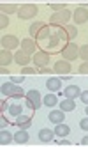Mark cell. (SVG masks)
Segmentation results:
<instances>
[{"instance_id":"21","label":"cell","mask_w":88,"mask_h":147,"mask_svg":"<svg viewBox=\"0 0 88 147\" xmlns=\"http://www.w3.org/2000/svg\"><path fill=\"white\" fill-rule=\"evenodd\" d=\"M14 140V136L11 135V131H7L5 128H2V131H0V145H7Z\"/></svg>"},{"instance_id":"26","label":"cell","mask_w":88,"mask_h":147,"mask_svg":"<svg viewBox=\"0 0 88 147\" xmlns=\"http://www.w3.org/2000/svg\"><path fill=\"white\" fill-rule=\"evenodd\" d=\"M44 25H46V23H42V22H34V23L30 25V30H28V32H30L32 36H35V37H37V34L41 32V28H42Z\"/></svg>"},{"instance_id":"18","label":"cell","mask_w":88,"mask_h":147,"mask_svg":"<svg viewBox=\"0 0 88 147\" xmlns=\"http://www.w3.org/2000/svg\"><path fill=\"white\" fill-rule=\"evenodd\" d=\"M11 62H14V55L11 53L9 50H4L2 48V51H0V64L7 66V64H11Z\"/></svg>"},{"instance_id":"9","label":"cell","mask_w":88,"mask_h":147,"mask_svg":"<svg viewBox=\"0 0 88 147\" xmlns=\"http://www.w3.org/2000/svg\"><path fill=\"white\" fill-rule=\"evenodd\" d=\"M14 62L18 66H21V67H27L28 66V62H32V59L25 53L23 50H18L16 53H14Z\"/></svg>"},{"instance_id":"28","label":"cell","mask_w":88,"mask_h":147,"mask_svg":"<svg viewBox=\"0 0 88 147\" xmlns=\"http://www.w3.org/2000/svg\"><path fill=\"white\" fill-rule=\"evenodd\" d=\"M65 32H67L69 41H74V39H76V36H78V28H76L74 25H67V27H65Z\"/></svg>"},{"instance_id":"15","label":"cell","mask_w":88,"mask_h":147,"mask_svg":"<svg viewBox=\"0 0 88 147\" xmlns=\"http://www.w3.org/2000/svg\"><path fill=\"white\" fill-rule=\"evenodd\" d=\"M63 94H65V98H69V99H76V98H79L81 89L78 85H69L67 89L63 90Z\"/></svg>"},{"instance_id":"41","label":"cell","mask_w":88,"mask_h":147,"mask_svg":"<svg viewBox=\"0 0 88 147\" xmlns=\"http://www.w3.org/2000/svg\"><path fill=\"white\" fill-rule=\"evenodd\" d=\"M60 145H71V142L65 140V138H60Z\"/></svg>"},{"instance_id":"20","label":"cell","mask_w":88,"mask_h":147,"mask_svg":"<svg viewBox=\"0 0 88 147\" xmlns=\"http://www.w3.org/2000/svg\"><path fill=\"white\" fill-rule=\"evenodd\" d=\"M53 136H55V129L44 128V129L39 131V140H41V142H51V140H53Z\"/></svg>"},{"instance_id":"19","label":"cell","mask_w":88,"mask_h":147,"mask_svg":"<svg viewBox=\"0 0 88 147\" xmlns=\"http://www.w3.org/2000/svg\"><path fill=\"white\" fill-rule=\"evenodd\" d=\"M28 140H30V135H28L27 129H19V131L14 133V142L16 144H27Z\"/></svg>"},{"instance_id":"2","label":"cell","mask_w":88,"mask_h":147,"mask_svg":"<svg viewBox=\"0 0 88 147\" xmlns=\"http://www.w3.org/2000/svg\"><path fill=\"white\" fill-rule=\"evenodd\" d=\"M72 18V13L67 11V9H63V11H58V13H53L51 18H49V22L53 27H60V25H65V23H69V20Z\"/></svg>"},{"instance_id":"8","label":"cell","mask_w":88,"mask_h":147,"mask_svg":"<svg viewBox=\"0 0 88 147\" xmlns=\"http://www.w3.org/2000/svg\"><path fill=\"white\" fill-rule=\"evenodd\" d=\"M32 62H34L35 66H39V67H46L48 62H49V53H46V51H37V53H34Z\"/></svg>"},{"instance_id":"43","label":"cell","mask_w":88,"mask_h":147,"mask_svg":"<svg viewBox=\"0 0 88 147\" xmlns=\"http://www.w3.org/2000/svg\"><path fill=\"white\" fill-rule=\"evenodd\" d=\"M85 113L88 115V105H86V107H85Z\"/></svg>"},{"instance_id":"36","label":"cell","mask_w":88,"mask_h":147,"mask_svg":"<svg viewBox=\"0 0 88 147\" xmlns=\"http://www.w3.org/2000/svg\"><path fill=\"white\" fill-rule=\"evenodd\" d=\"M79 128H81L83 131H88V117H85V119L79 121Z\"/></svg>"},{"instance_id":"6","label":"cell","mask_w":88,"mask_h":147,"mask_svg":"<svg viewBox=\"0 0 88 147\" xmlns=\"http://www.w3.org/2000/svg\"><path fill=\"white\" fill-rule=\"evenodd\" d=\"M57 75H69L72 71V66L69 60H57V64H55V69H53Z\"/></svg>"},{"instance_id":"32","label":"cell","mask_w":88,"mask_h":147,"mask_svg":"<svg viewBox=\"0 0 88 147\" xmlns=\"http://www.w3.org/2000/svg\"><path fill=\"white\" fill-rule=\"evenodd\" d=\"M9 25V18H7V14H2V16H0V28H5Z\"/></svg>"},{"instance_id":"33","label":"cell","mask_w":88,"mask_h":147,"mask_svg":"<svg viewBox=\"0 0 88 147\" xmlns=\"http://www.w3.org/2000/svg\"><path fill=\"white\" fill-rule=\"evenodd\" d=\"M79 99H81V103L88 105V89H86V90H81V94H79Z\"/></svg>"},{"instance_id":"42","label":"cell","mask_w":88,"mask_h":147,"mask_svg":"<svg viewBox=\"0 0 88 147\" xmlns=\"http://www.w3.org/2000/svg\"><path fill=\"white\" fill-rule=\"evenodd\" d=\"M81 145H88V136H83L81 138Z\"/></svg>"},{"instance_id":"25","label":"cell","mask_w":88,"mask_h":147,"mask_svg":"<svg viewBox=\"0 0 88 147\" xmlns=\"http://www.w3.org/2000/svg\"><path fill=\"white\" fill-rule=\"evenodd\" d=\"M42 103L46 105V107H55V105L58 103V98H57V96H55V94L51 92V94H46V96H44Z\"/></svg>"},{"instance_id":"10","label":"cell","mask_w":88,"mask_h":147,"mask_svg":"<svg viewBox=\"0 0 88 147\" xmlns=\"http://www.w3.org/2000/svg\"><path fill=\"white\" fill-rule=\"evenodd\" d=\"M35 48H37V45H35V41H34V39L27 37V39L21 41V50H23L27 55H30V53H37Z\"/></svg>"},{"instance_id":"5","label":"cell","mask_w":88,"mask_h":147,"mask_svg":"<svg viewBox=\"0 0 88 147\" xmlns=\"http://www.w3.org/2000/svg\"><path fill=\"white\" fill-rule=\"evenodd\" d=\"M37 14V5L35 4H23L18 11V18L21 20H30Z\"/></svg>"},{"instance_id":"7","label":"cell","mask_w":88,"mask_h":147,"mask_svg":"<svg viewBox=\"0 0 88 147\" xmlns=\"http://www.w3.org/2000/svg\"><path fill=\"white\" fill-rule=\"evenodd\" d=\"M0 45H2V48L4 50H14V48H18V45H21L19 41H18V37H14V36H4L2 37V41H0Z\"/></svg>"},{"instance_id":"40","label":"cell","mask_w":88,"mask_h":147,"mask_svg":"<svg viewBox=\"0 0 88 147\" xmlns=\"http://www.w3.org/2000/svg\"><path fill=\"white\" fill-rule=\"evenodd\" d=\"M7 124H9V122H7V121H5L4 117L0 119V126H2V128H7Z\"/></svg>"},{"instance_id":"30","label":"cell","mask_w":88,"mask_h":147,"mask_svg":"<svg viewBox=\"0 0 88 147\" xmlns=\"http://www.w3.org/2000/svg\"><path fill=\"white\" fill-rule=\"evenodd\" d=\"M55 34H57V37L60 41H67L69 39L67 37V32H65V28H57V30H55Z\"/></svg>"},{"instance_id":"27","label":"cell","mask_w":88,"mask_h":147,"mask_svg":"<svg viewBox=\"0 0 88 147\" xmlns=\"http://www.w3.org/2000/svg\"><path fill=\"white\" fill-rule=\"evenodd\" d=\"M21 110H23V108H21L19 103H13V105L9 107V113L13 115V117H18V115H21Z\"/></svg>"},{"instance_id":"39","label":"cell","mask_w":88,"mask_h":147,"mask_svg":"<svg viewBox=\"0 0 88 147\" xmlns=\"http://www.w3.org/2000/svg\"><path fill=\"white\" fill-rule=\"evenodd\" d=\"M0 75H11V73H9V69H7L5 66H2V69H0Z\"/></svg>"},{"instance_id":"22","label":"cell","mask_w":88,"mask_h":147,"mask_svg":"<svg viewBox=\"0 0 88 147\" xmlns=\"http://www.w3.org/2000/svg\"><path fill=\"white\" fill-rule=\"evenodd\" d=\"M74 108H76V103H74V99L65 98L63 101H60V110H63V112H72Z\"/></svg>"},{"instance_id":"13","label":"cell","mask_w":88,"mask_h":147,"mask_svg":"<svg viewBox=\"0 0 88 147\" xmlns=\"http://www.w3.org/2000/svg\"><path fill=\"white\" fill-rule=\"evenodd\" d=\"M48 119H49L53 124H60V122H63V119H65V112H63V110H51L49 115H48Z\"/></svg>"},{"instance_id":"3","label":"cell","mask_w":88,"mask_h":147,"mask_svg":"<svg viewBox=\"0 0 88 147\" xmlns=\"http://www.w3.org/2000/svg\"><path fill=\"white\" fill-rule=\"evenodd\" d=\"M62 57H63V60H76L79 57V46L76 43H72V41H69L62 48Z\"/></svg>"},{"instance_id":"17","label":"cell","mask_w":88,"mask_h":147,"mask_svg":"<svg viewBox=\"0 0 88 147\" xmlns=\"http://www.w3.org/2000/svg\"><path fill=\"white\" fill-rule=\"evenodd\" d=\"M71 133V128L67 124H63V122H60V124H57V128H55V135L58 136V138H65Z\"/></svg>"},{"instance_id":"35","label":"cell","mask_w":88,"mask_h":147,"mask_svg":"<svg viewBox=\"0 0 88 147\" xmlns=\"http://www.w3.org/2000/svg\"><path fill=\"white\" fill-rule=\"evenodd\" d=\"M79 73H81V75H88V60L86 62H83V64L79 66V69H78Z\"/></svg>"},{"instance_id":"24","label":"cell","mask_w":88,"mask_h":147,"mask_svg":"<svg viewBox=\"0 0 88 147\" xmlns=\"http://www.w3.org/2000/svg\"><path fill=\"white\" fill-rule=\"evenodd\" d=\"M51 32H53V30H51L48 25H44V27L41 28V32L37 34V41H46V39L51 36Z\"/></svg>"},{"instance_id":"23","label":"cell","mask_w":88,"mask_h":147,"mask_svg":"<svg viewBox=\"0 0 88 147\" xmlns=\"http://www.w3.org/2000/svg\"><path fill=\"white\" fill-rule=\"evenodd\" d=\"M0 9H2V14H13V13L19 11L16 4H2V5H0Z\"/></svg>"},{"instance_id":"29","label":"cell","mask_w":88,"mask_h":147,"mask_svg":"<svg viewBox=\"0 0 88 147\" xmlns=\"http://www.w3.org/2000/svg\"><path fill=\"white\" fill-rule=\"evenodd\" d=\"M79 59L81 60H88V45H83V46H79Z\"/></svg>"},{"instance_id":"38","label":"cell","mask_w":88,"mask_h":147,"mask_svg":"<svg viewBox=\"0 0 88 147\" xmlns=\"http://www.w3.org/2000/svg\"><path fill=\"white\" fill-rule=\"evenodd\" d=\"M51 73H53V71H51L48 66H46V67H41V75H51Z\"/></svg>"},{"instance_id":"37","label":"cell","mask_w":88,"mask_h":147,"mask_svg":"<svg viewBox=\"0 0 88 147\" xmlns=\"http://www.w3.org/2000/svg\"><path fill=\"white\" fill-rule=\"evenodd\" d=\"M9 107H11V105H9L7 99H2V101H0V108H2V112H4V110H9Z\"/></svg>"},{"instance_id":"16","label":"cell","mask_w":88,"mask_h":147,"mask_svg":"<svg viewBox=\"0 0 88 147\" xmlns=\"http://www.w3.org/2000/svg\"><path fill=\"white\" fill-rule=\"evenodd\" d=\"M60 87H62V78H55V76L48 78V82H46V89H49L51 92H57Z\"/></svg>"},{"instance_id":"11","label":"cell","mask_w":88,"mask_h":147,"mask_svg":"<svg viewBox=\"0 0 88 147\" xmlns=\"http://www.w3.org/2000/svg\"><path fill=\"white\" fill-rule=\"evenodd\" d=\"M74 22L76 23H86L88 22V9L86 7H78L74 11Z\"/></svg>"},{"instance_id":"14","label":"cell","mask_w":88,"mask_h":147,"mask_svg":"<svg viewBox=\"0 0 88 147\" xmlns=\"http://www.w3.org/2000/svg\"><path fill=\"white\" fill-rule=\"evenodd\" d=\"M42 43L44 45H46L51 51H55V50H57V46H58V43H60V39L57 37V34H55V30H53V32H51V36L46 39V41H42ZM46 46H44V48H46Z\"/></svg>"},{"instance_id":"31","label":"cell","mask_w":88,"mask_h":147,"mask_svg":"<svg viewBox=\"0 0 88 147\" xmlns=\"http://www.w3.org/2000/svg\"><path fill=\"white\" fill-rule=\"evenodd\" d=\"M11 82L16 83V85H19V83L25 82V75H11Z\"/></svg>"},{"instance_id":"1","label":"cell","mask_w":88,"mask_h":147,"mask_svg":"<svg viewBox=\"0 0 88 147\" xmlns=\"http://www.w3.org/2000/svg\"><path fill=\"white\" fill-rule=\"evenodd\" d=\"M0 92H2V96H9V98H23V96H27V94L23 92V89H19L16 83H13V82L2 83Z\"/></svg>"},{"instance_id":"34","label":"cell","mask_w":88,"mask_h":147,"mask_svg":"<svg viewBox=\"0 0 88 147\" xmlns=\"http://www.w3.org/2000/svg\"><path fill=\"white\" fill-rule=\"evenodd\" d=\"M21 75H35V69L34 67H21Z\"/></svg>"},{"instance_id":"4","label":"cell","mask_w":88,"mask_h":147,"mask_svg":"<svg viewBox=\"0 0 88 147\" xmlns=\"http://www.w3.org/2000/svg\"><path fill=\"white\" fill-rule=\"evenodd\" d=\"M27 105H28V108H32V110H37L42 105V98H41V94L35 89H32V90L27 92Z\"/></svg>"},{"instance_id":"12","label":"cell","mask_w":88,"mask_h":147,"mask_svg":"<svg viewBox=\"0 0 88 147\" xmlns=\"http://www.w3.org/2000/svg\"><path fill=\"white\" fill-rule=\"evenodd\" d=\"M16 124H18L19 129H28L30 126H32V117H30V115L21 113V115H18V117H16Z\"/></svg>"}]
</instances>
